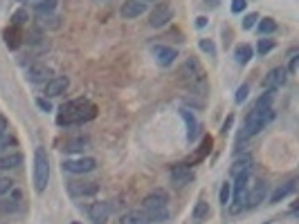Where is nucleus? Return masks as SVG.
<instances>
[{"mask_svg": "<svg viewBox=\"0 0 299 224\" xmlns=\"http://www.w3.org/2000/svg\"><path fill=\"white\" fill-rule=\"evenodd\" d=\"M97 114V108L95 103H90L88 99H74L70 103H63L61 106V117H59V123L61 126H72V123H84V121H90L95 119Z\"/></svg>", "mask_w": 299, "mask_h": 224, "instance_id": "obj_1", "label": "nucleus"}, {"mask_svg": "<svg viewBox=\"0 0 299 224\" xmlns=\"http://www.w3.org/2000/svg\"><path fill=\"white\" fill-rule=\"evenodd\" d=\"M275 117L272 108H252V112L246 117V123H243V130L239 132V142H246L250 137H254L259 130H263V126Z\"/></svg>", "mask_w": 299, "mask_h": 224, "instance_id": "obj_2", "label": "nucleus"}, {"mask_svg": "<svg viewBox=\"0 0 299 224\" xmlns=\"http://www.w3.org/2000/svg\"><path fill=\"white\" fill-rule=\"evenodd\" d=\"M144 213L149 215V220H167V193L164 190H155V193L144 197Z\"/></svg>", "mask_w": 299, "mask_h": 224, "instance_id": "obj_3", "label": "nucleus"}, {"mask_svg": "<svg viewBox=\"0 0 299 224\" xmlns=\"http://www.w3.org/2000/svg\"><path fill=\"white\" fill-rule=\"evenodd\" d=\"M50 182V157L45 152V148H36L34 152V186L39 193H43L48 188Z\"/></svg>", "mask_w": 299, "mask_h": 224, "instance_id": "obj_4", "label": "nucleus"}, {"mask_svg": "<svg viewBox=\"0 0 299 224\" xmlns=\"http://www.w3.org/2000/svg\"><path fill=\"white\" fill-rule=\"evenodd\" d=\"M182 76L192 83V88H198L200 92H205V70L200 68L196 59H189L182 65Z\"/></svg>", "mask_w": 299, "mask_h": 224, "instance_id": "obj_5", "label": "nucleus"}, {"mask_svg": "<svg viewBox=\"0 0 299 224\" xmlns=\"http://www.w3.org/2000/svg\"><path fill=\"white\" fill-rule=\"evenodd\" d=\"M171 18H173L171 5H169V2H160V5H155V9H153L151 18H149V25H151L153 30H160V27H164Z\"/></svg>", "mask_w": 299, "mask_h": 224, "instance_id": "obj_6", "label": "nucleus"}, {"mask_svg": "<svg viewBox=\"0 0 299 224\" xmlns=\"http://www.w3.org/2000/svg\"><path fill=\"white\" fill-rule=\"evenodd\" d=\"M97 168V159L93 157H81V159H68L63 161V171L74 173V175H84V173H90Z\"/></svg>", "mask_w": 299, "mask_h": 224, "instance_id": "obj_7", "label": "nucleus"}, {"mask_svg": "<svg viewBox=\"0 0 299 224\" xmlns=\"http://www.w3.org/2000/svg\"><path fill=\"white\" fill-rule=\"evenodd\" d=\"M68 190L72 197H90V195H97L99 184L97 182H72Z\"/></svg>", "mask_w": 299, "mask_h": 224, "instance_id": "obj_8", "label": "nucleus"}, {"mask_svg": "<svg viewBox=\"0 0 299 224\" xmlns=\"http://www.w3.org/2000/svg\"><path fill=\"white\" fill-rule=\"evenodd\" d=\"M194 180V171L189 168V166H185V164H180V166H173V171H171V184L173 186H185V184H189V182Z\"/></svg>", "mask_w": 299, "mask_h": 224, "instance_id": "obj_9", "label": "nucleus"}, {"mask_svg": "<svg viewBox=\"0 0 299 224\" xmlns=\"http://www.w3.org/2000/svg\"><path fill=\"white\" fill-rule=\"evenodd\" d=\"M70 85V78L68 76H54L48 81V85H45V94L48 97H59V94H63L65 90H68Z\"/></svg>", "mask_w": 299, "mask_h": 224, "instance_id": "obj_10", "label": "nucleus"}, {"mask_svg": "<svg viewBox=\"0 0 299 224\" xmlns=\"http://www.w3.org/2000/svg\"><path fill=\"white\" fill-rule=\"evenodd\" d=\"M144 11H147V5H144L142 0H126L122 5V9H119V14H122L124 18H138V16H142Z\"/></svg>", "mask_w": 299, "mask_h": 224, "instance_id": "obj_11", "label": "nucleus"}, {"mask_svg": "<svg viewBox=\"0 0 299 224\" xmlns=\"http://www.w3.org/2000/svg\"><path fill=\"white\" fill-rule=\"evenodd\" d=\"M153 54H155V59L160 65H164V68H169V65L173 63V61L178 59V52L173 47H164V45H155L153 47Z\"/></svg>", "mask_w": 299, "mask_h": 224, "instance_id": "obj_12", "label": "nucleus"}, {"mask_svg": "<svg viewBox=\"0 0 299 224\" xmlns=\"http://www.w3.org/2000/svg\"><path fill=\"white\" fill-rule=\"evenodd\" d=\"M265 195H268V184H265V182H259V184H256L254 188L246 195V202H243V204L256 206V204H261V202L265 200Z\"/></svg>", "mask_w": 299, "mask_h": 224, "instance_id": "obj_13", "label": "nucleus"}, {"mask_svg": "<svg viewBox=\"0 0 299 224\" xmlns=\"http://www.w3.org/2000/svg\"><path fill=\"white\" fill-rule=\"evenodd\" d=\"M88 213H90V220H95L97 224H103L108 220V215H110V204L108 202H95L88 209Z\"/></svg>", "mask_w": 299, "mask_h": 224, "instance_id": "obj_14", "label": "nucleus"}, {"mask_svg": "<svg viewBox=\"0 0 299 224\" xmlns=\"http://www.w3.org/2000/svg\"><path fill=\"white\" fill-rule=\"evenodd\" d=\"M284 83H286V70L284 68H275V70H270V74L265 76L263 85L268 90H277V88H281Z\"/></svg>", "mask_w": 299, "mask_h": 224, "instance_id": "obj_15", "label": "nucleus"}, {"mask_svg": "<svg viewBox=\"0 0 299 224\" xmlns=\"http://www.w3.org/2000/svg\"><path fill=\"white\" fill-rule=\"evenodd\" d=\"M50 68L48 65H41V63H36V65H30V70H27V78H30L32 83H41V81H50Z\"/></svg>", "mask_w": 299, "mask_h": 224, "instance_id": "obj_16", "label": "nucleus"}, {"mask_svg": "<svg viewBox=\"0 0 299 224\" xmlns=\"http://www.w3.org/2000/svg\"><path fill=\"white\" fill-rule=\"evenodd\" d=\"M248 177H250V173H241V175H236L234 200L239 202V204H243V202H246V195H248Z\"/></svg>", "mask_w": 299, "mask_h": 224, "instance_id": "obj_17", "label": "nucleus"}, {"mask_svg": "<svg viewBox=\"0 0 299 224\" xmlns=\"http://www.w3.org/2000/svg\"><path fill=\"white\" fill-rule=\"evenodd\" d=\"M20 190H14L11 188V197H7V200L0 202V213H16V211L20 209Z\"/></svg>", "mask_w": 299, "mask_h": 224, "instance_id": "obj_18", "label": "nucleus"}, {"mask_svg": "<svg viewBox=\"0 0 299 224\" xmlns=\"http://www.w3.org/2000/svg\"><path fill=\"white\" fill-rule=\"evenodd\" d=\"M295 186H297V182H295V180L286 182L284 186H279V188H277L275 193L270 195V202H272V204H277V202H281V200H284V197H288V195L293 193V190H295Z\"/></svg>", "mask_w": 299, "mask_h": 224, "instance_id": "obj_19", "label": "nucleus"}, {"mask_svg": "<svg viewBox=\"0 0 299 224\" xmlns=\"http://www.w3.org/2000/svg\"><path fill=\"white\" fill-rule=\"evenodd\" d=\"M119 222L122 224H149V215L144 211H128Z\"/></svg>", "mask_w": 299, "mask_h": 224, "instance_id": "obj_20", "label": "nucleus"}, {"mask_svg": "<svg viewBox=\"0 0 299 224\" xmlns=\"http://www.w3.org/2000/svg\"><path fill=\"white\" fill-rule=\"evenodd\" d=\"M20 164H23V155H20V152L0 157V171H7V168H18Z\"/></svg>", "mask_w": 299, "mask_h": 224, "instance_id": "obj_21", "label": "nucleus"}, {"mask_svg": "<svg viewBox=\"0 0 299 224\" xmlns=\"http://www.w3.org/2000/svg\"><path fill=\"white\" fill-rule=\"evenodd\" d=\"M180 114L182 117H185V121H187V126H189V142H192V139H196V135H198V123H196V117H194L192 112L187 110V108H182L180 110Z\"/></svg>", "mask_w": 299, "mask_h": 224, "instance_id": "obj_22", "label": "nucleus"}, {"mask_svg": "<svg viewBox=\"0 0 299 224\" xmlns=\"http://www.w3.org/2000/svg\"><path fill=\"white\" fill-rule=\"evenodd\" d=\"M252 54H254V49H252L250 45H239V47L234 49V59L239 61L241 65H246V63H250Z\"/></svg>", "mask_w": 299, "mask_h": 224, "instance_id": "obj_23", "label": "nucleus"}, {"mask_svg": "<svg viewBox=\"0 0 299 224\" xmlns=\"http://www.w3.org/2000/svg\"><path fill=\"white\" fill-rule=\"evenodd\" d=\"M209 204L207 202H198L196 204V209H194V213H192V220L194 222H205L207 218H209Z\"/></svg>", "mask_w": 299, "mask_h": 224, "instance_id": "obj_24", "label": "nucleus"}, {"mask_svg": "<svg viewBox=\"0 0 299 224\" xmlns=\"http://www.w3.org/2000/svg\"><path fill=\"white\" fill-rule=\"evenodd\" d=\"M250 164H252V159L250 157H241V159H236L234 164H232V175H241V173H250Z\"/></svg>", "mask_w": 299, "mask_h": 224, "instance_id": "obj_25", "label": "nucleus"}, {"mask_svg": "<svg viewBox=\"0 0 299 224\" xmlns=\"http://www.w3.org/2000/svg\"><path fill=\"white\" fill-rule=\"evenodd\" d=\"M5 40L9 49H18L20 45V27H11V30L5 32Z\"/></svg>", "mask_w": 299, "mask_h": 224, "instance_id": "obj_26", "label": "nucleus"}, {"mask_svg": "<svg viewBox=\"0 0 299 224\" xmlns=\"http://www.w3.org/2000/svg\"><path fill=\"white\" fill-rule=\"evenodd\" d=\"M54 9H56V0H41L39 5H36V11H39V16L52 14Z\"/></svg>", "mask_w": 299, "mask_h": 224, "instance_id": "obj_27", "label": "nucleus"}, {"mask_svg": "<svg viewBox=\"0 0 299 224\" xmlns=\"http://www.w3.org/2000/svg\"><path fill=\"white\" fill-rule=\"evenodd\" d=\"M259 32L261 34H272V32H277V23L272 18H263L259 23Z\"/></svg>", "mask_w": 299, "mask_h": 224, "instance_id": "obj_28", "label": "nucleus"}, {"mask_svg": "<svg viewBox=\"0 0 299 224\" xmlns=\"http://www.w3.org/2000/svg\"><path fill=\"white\" fill-rule=\"evenodd\" d=\"M84 146H88V139L79 137V139H74V142H68V144H65V150H68V152H77V150H81Z\"/></svg>", "mask_w": 299, "mask_h": 224, "instance_id": "obj_29", "label": "nucleus"}, {"mask_svg": "<svg viewBox=\"0 0 299 224\" xmlns=\"http://www.w3.org/2000/svg\"><path fill=\"white\" fill-rule=\"evenodd\" d=\"M27 23V11L25 9H18L14 16H11V27H23Z\"/></svg>", "mask_w": 299, "mask_h": 224, "instance_id": "obj_30", "label": "nucleus"}, {"mask_svg": "<svg viewBox=\"0 0 299 224\" xmlns=\"http://www.w3.org/2000/svg\"><path fill=\"white\" fill-rule=\"evenodd\" d=\"M256 20H259V14H254V11H250V14L246 16V18H243V23H241V27H243V30H252V27H254V23Z\"/></svg>", "mask_w": 299, "mask_h": 224, "instance_id": "obj_31", "label": "nucleus"}, {"mask_svg": "<svg viewBox=\"0 0 299 224\" xmlns=\"http://www.w3.org/2000/svg\"><path fill=\"white\" fill-rule=\"evenodd\" d=\"M272 47H275V40H272V38H261V40H259V45H256L259 54H268Z\"/></svg>", "mask_w": 299, "mask_h": 224, "instance_id": "obj_32", "label": "nucleus"}, {"mask_svg": "<svg viewBox=\"0 0 299 224\" xmlns=\"http://www.w3.org/2000/svg\"><path fill=\"white\" fill-rule=\"evenodd\" d=\"M230 197H232V186L225 182V184H223V188H221V202L227 206V204H230Z\"/></svg>", "mask_w": 299, "mask_h": 224, "instance_id": "obj_33", "label": "nucleus"}, {"mask_svg": "<svg viewBox=\"0 0 299 224\" xmlns=\"http://www.w3.org/2000/svg\"><path fill=\"white\" fill-rule=\"evenodd\" d=\"M11 188H14V182H11L9 177H0V195L9 193Z\"/></svg>", "mask_w": 299, "mask_h": 224, "instance_id": "obj_34", "label": "nucleus"}, {"mask_svg": "<svg viewBox=\"0 0 299 224\" xmlns=\"http://www.w3.org/2000/svg\"><path fill=\"white\" fill-rule=\"evenodd\" d=\"M248 94H250V88H248V85H241V88L236 90V103H243L248 99Z\"/></svg>", "mask_w": 299, "mask_h": 224, "instance_id": "obj_35", "label": "nucleus"}, {"mask_svg": "<svg viewBox=\"0 0 299 224\" xmlns=\"http://www.w3.org/2000/svg\"><path fill=\"white\" fill-rule=\"evenodd\" d=\"M200 49H202V52H207L209 56H214V54H216L214 43H211V40H207V38H202V40H200Z\"/></svg>", "mask_w": 299, "mask_h": 224, "instance_id": "obj_36", "label": "nucleus"}, {"mask_svg": "<svg viewBox=\"0 0 299 224\" xmlns=\"http://www.w3.org/2000/svg\"><path fill=\"white\" fill-rule=\"evenodd\" d=\"M246 5H248V0H232V11L241 14V11L246 9Z\"/></svg>", "mask_w": 299, "mask_h": 224, "instance_id": "obj_37", "label": "nucleus"}, {"mask_svg": "<svg viewBox=\"0 0 299 224\" xmlns=\"http://www.w3.org/2000/svg\"><path fill=\"white\" fill-rule=\"evenodd\" d=\"M288 72H290V74L297 72V49H295V52H290V65H288Z\"/></svg>", "mask_w": 299, "mask_h": 224, "instance_id": "obj_38", "label": "nucleus"}, {"mask_svg": "<svg viewBox=\"0 0 299 224\" xmlns=\"http://www.w3.org/2000/svg\"><path fill=\"white\" fill-rule=\"evenodd\" d=\"M36 106H39L41 110H45V112H50V110H52V106H50V101H45V99H36Z\"/></svg>", "mask_w": 299, "mask_h": 224, "instance_id": "obj_39", "label": "nucleus"}, {"mask_svg": "<svg viewBox=\"0 0 299 224\" xmlns=\"http://www.w3.org/2000/svg\"><path fill=\"white\" fill-rule=\"evenodd\" d=\"M7 135V119L0 114V137H5Z\"/></svg>", "mask_w": 299, "mask_h": 224, "instance_id": "obj_40", "label": "nucleus"}, {"mask_svg": "<svg viewBox=\"0 0 299 224\" xmlns=\"http://www.w3.org/2000/svg\"><path fill=\"white\" fill-rule=\"evenodd\" d=\"M11 142H14V139H9V137H7V135H5V137H0V150H5V148L9 146Z\"/></svg>", "mask_w": 299, "mask_h": 224, "instance_id": "obj_41", "label": "nucleus"}, {"mask_svg": "<svg viewBox=\"0 0 299 224\" xmlns=\"http://www.w3.org/2000/svg\"><path fill=\"white\" fill-rule=\"evenodd\" d=\"M205 25H207V18H205V16H200V18L196 20V27H205Z\"/></svg>", "mask_w": 299, "mask_h": 224, "instance_id": "obj_42", "label": "nucleus"}, {"mask_svg": "<svg viewBox=\"0 0 299 224\" xmlns=\"http://www.w3.org/2000/svg\"><path fill=\"white\" fill-rule=\"evenodd\" d=\"M205 2H207L209 7H218V0H205Z\"/></svg>", "mask_w": 299, "mask_h": 224, "instance_id": "obj_43", "label": "nucleus"}, {"mask_svg": "<svg viewBox=\"0 0 299 224\" xmlns=\"http://www.w3.org/2000/svg\"><path fill=\"white\" fill-rule=\"evenodd\" d=\"M23 2H36V5H39L41 0H23Z\"/></svg>", "mask_w": 299, "mask_h": 224, "instance_id": "obj_44", "label": "nucleus"}, {"mask_svg": "<svg viewBox=\"0 0 299 224\" xmlns=\"http://www.w3.org/2000/svg\"><path fill=\"white\" fill-rule=\"evenodd\" d=\"M72 224H81V222H72Z\"/></svg>", "mask_w": 299, "mask_h": 224, "instance_id": "obj_45", "label": "nucleus"}, {"mask_svg": "<svg viewBox=\"0 0 299 224\" xmlns=\"http://www.w3.org/2000/svg\"><path fill=\"white\" fill-rule=\"evenodd\" d=\"M142 2H147V0H142Z\"/></svg>", "mask_w": 299, "mask_h": 224, "instance_id": "obj_46", "label": "nucleus"}]
</instances>
